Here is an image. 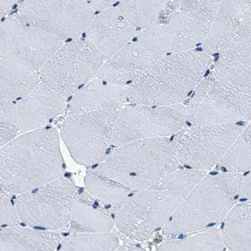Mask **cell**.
Instances as JSON below:
<instances>
[{
    "label": "cell",
    "mask_w": 251,
    "mask_h": 251,
    "mask_svg": "<svg viewBox=\"0 0 251 251\" xmlns=\"http://www.w3.org/2000/svg\"><path fill=\"white\" fill-rule=\"evenodd\" d=\"M251 38V0L223 1L214 15L202 47L204 52L213 56L228 52Z\"/></svg>",
    "instance_id": "cell-15"
},
{
    "label": "cell",
    "mask_w": 251,
    "mask_h": 251,
    "mask_svg": "<svg viewBox=\"0 0 251 251\" xmlns=\"http://www.w3.org/2000/svg\"><path fill=\"white\" fill-rule=\"evenodd\" d=\"M180 1H124L116 3L122 15L139 32L164 25L180 9Z\"/></svg>",
    "instance_id": "cell-21"
},
{
    "label": "cell",
    "mask_w": 251,
    "mask_h": 251,
    "mask_svg": "<svg viewBox=\"0 0 251 251\" xmlns=\"http://www.w3.org/2000/svg\"><path fill=\"white\" fill-rule=\"evenodd\" d=\"M64 43L35 26L16 9L0 21V58L35 72Z\"/></svg>",
    "instance_id": "cell-13"
},
{
    "label": "cell",
    "mask_w": 251,
    "mask_h": 251,
    "mask_svg": "<svg viewBox=\"0 0 251 251\" xmlns=\"http://www.w3.org/2000/svg\"><path fill=\"white\" fill-rule=\"evenodd\" d=\"M121 107L66 114L60 137L75 162L91 168L105 160L111 151L114 126Z\"/></svg>",
    "instance_id": "cell-9"
},
{
    "label": "cell",
    "mask_w": 251,
    "mask_h": 251,
    "mask_svg": "<svg viewBox=\"0 0 251 251\" xmlns=\"http://www.w3.org/2000/svg\"><path fill=\"white\" fill-rule=\"evenodd\" d=\"M86 191L104 205L117 211L131 195V190L123 184L89 170L84 178Z\"/></svg>",
    "instance_id": "cell-25"
},
{
    "label": "cell",
    "mask_w": 251,
    "mask_h": 251,
    "mask_svg": "<svg viewBox=\"0 0 251 251\" xmlns=\"http://www.w3.org/2000/svg\"><path fill=\"white\" fill-rule=\"evenodd\" d=\"M78 194L74 182L63 176L17 196L15 206L20 223L55 232L68 228Z\"/></svg>",
    "instance_id": "cell-8"
},
{
    "label": "cell",
    "mask_w": 251,
    "mask_h": 251,
    "mask_svg": "<svg viewBox=\"0 0 251 251\" xmlns=\"http://www.w3.org/2000/svg\"><path fill=\"white\" fill-rule=\"evenodd\" d=\"M221 230L212 227L178 239L164 241L157 251H225Z\"/></svg>",
    "instance_id": "cell-26"
},
{
    "label": "cell",
    "mask_w": 251,
    "mask_h": 251,
    "mask_svg": "<svg viewBox=\"0 0 251 251\" xmlns=\"http://www.w3.org/2000/svg\"><path fill=\"white\" fill-rule=\"evenodd\" d=\"M250 123L241 131L219 164L226 173L241 174L251 168V138Z\"/></svg>",
    "instance_id": "cell-28"
},
{
    "label": "cell",
    "mask_w": 251,
    "mask_h": 251,
    "mask_svg": "<svg viewBox=\"0 0 251 251\" xmlns=\"http://www.w3.org/2000/svg\"><path fill=\"white\" fill-rule=\"evenodd\" d=\"M90 5L93 8L95 13L103 11L104 10L109 9V8L113 7L117 3V1H90Z\"/></svg>",
    "instance_id": "cell-33"
},
{
    "label": "cell",
    "mask_w": 251,
    "mask_h": 251,
    "mask_svg": "<svg viewBox=\"0 0 251 251\" xmlns=\"http://www.w3.org/2000/svg\"><path fill=\"white\" fill-rule=\"evenodd\" d=\"M220 3L210 1L190 11L180 8L167 23L139 31L135 38L164 56L194 50L205 41Z\"/></svg>",
    "instance_id": "cell-11"
},
{
    "label": "cell",
    "mask_w": 251,
    "mask_h": 251,
    "mask_svg": "<svg viewBox=\"0 0 251 251\" xmlns=\"http://www.w3.org/2000/svg\"><path fill=\"white\" fill-rule=\"evenodd\" d=\"M60 136L49 126L18 135L0 148V188L19 196L64 176Z\"/></svg>",
    "instance_id": "cell-2"
},
{
    "label": "cell",
    "mask_w": 251,
    "mask_h": 251,
    "mask_svg": "<svg viewBox=\"0 0 251 251\" xmlns=\"http://www.w3.org/2000/svg\"><path fill=\"white\" fill-rule=\"evenodd\" d=\"M164 55L133 40L103 63L97 76L115 85L128 87Z\"/></svg>",
    "instance_id": "cell-17"
},
{
    "label": "cell",
    "mask_w": 251,
    "mask_h": 251,
    "mask_svg": "<svg viewBox=\"0 0 251 251\" xmlns=\"http://www.w3.org/2000/svg\"><path fill=\"white\" fill-rule=\"evenodd\" d=\"M213 62L203 50L165 55L127 88V103L151 106L182 104Z\"/></svg>",
    "instance_id": "cell-4"
},
{
    "label": "cell",
    "mask_w": 251,
    "mask_h": 251,
    "mask_svg": "<svg viewBox=\"0 0 251 251\" xmlns=\"http://www.w3.org/2000/svg\"><path fill=\"white\" fill-rule=\"evenodd\" d=\"M119 239L111 232L70 234L61 239L53 251H115Z\"/></svg>",
    "instance_id": "cell-27"
},
{
    "label": "cell",
    "mask_w": 251,
    "mask_h": 251,
    "mask_svg": "<svg viewBox=\"0 0 251 251\" xmlns=\"http://www.w3.org/2000/svg\"><path fill=\"white\" fill-rule=\"evenodd\" d=\"M15 105L0 98V148L19 135Z\"/></svg>",
    "instance_id": "cell-29"
},
{
    "label": "cell",
    "mask_w": 251,
    "mask_h": 251,
    "mask_svg": "<svg viewBox=\"0 0 251 251\" xmlns=\"http://www.w3.org/2000/svg\"><path fill=\"white\" fill-rule=\"evenodd\" d=\"M17 11L35 26L66 42L81 37L95 12L90 1H19Z\"/></svg>",
    "instance_id": "cell-14"
},
{
    "label": "cell",
    "mask_w": 251,
    "mask_h": 251,
    "mask_svg": "<svg viewBox=\"0 0 251 251\" xmlns=\"http://www.w3.org/2000/svg\"><path fill=\"white\" fill-rule=\"evenodd\" d=\"M62 238L58 232L19 225L0 227V251H53Z\"/></svg>",
    "instance_id": "cell-22"
},
{
    "label": "cell",
    "mask_w": 251,
    "mask_h": 251,
    "mask_svg": "<svg viewBox=\"0 0 251 251\" xmlns=\"http://www.w3.org/2000/svg\"><path fill=\"white\" fill-rule=\"evenodd\" d=\"M103 57L83 37L66 41L38 72L42 83L68 101L93 79Z\"/></svg>",
    "instance_id": "cell-7"
},
{
    "label": "cell",
    "mask_w": 251,
    "mask_h": 251,
    "mask_svg": "<svg viewBox=\"0 0 251 251\" xmlns=\"http://www.w3.org/2000/svg\"><path fill=\"white\" fill-rule=\"evenodd\" d=\"M169 137L141 139L114 147L92 172L139 191L178 170Z\"/></svg>",
    "instance_id": "cell-5"
},
{
    "label": "cell",
    "mask_w": 251,
    "mask_h": 251,
    "mask_svg": "<svg viewBox=\"0 0 251 251\" xmlns=\"http://www.w3.org/2000/svg\"><path fill=\"white\" fill-rule=\"evenodd\" d=\"M68 101L39 82L26 96L16 103L19 134L49 126L66 111Z\"/></svg>",
    "instance_id": "cell-18"
},
{
    "label": "cell",
    "mask_w": 251,
    "mask_h": 251,
    "mask_svg": "<svg viewBox=\"0 0 251 251\" xmlns=\"http://www.w3.org/2000/svg\"><path fill=\"white\" fill-rule=\"evenodd\" d=\"M185 106L190 126L250 123L251 38L219 55Z\"/></svg>",
    "instance_id": "cell-1"
},
{
    "label": "cell",
    "mask_w": 251,
    "mask_h": 251,
    "mask_svg": "<svg viewBox=\"0 0 251 251\" xmlns=\"http://www.w3.org/2000/svg\"><path fill=\"white\" fill-rule=\"evenodd\" d=\"M15 204L9 194L0 188V227L19 225Z\"/></svg>",
    "instance_id": "cell-30"
},
{
    "label": "cell",
    "mask_w": 251,
    "mask_h": 251,
    "mask_svg": "<svg viewBox=\"0 0 251 251\" xmlns=\"http://www.w3.org/2000/svg\"><path fill=\"white\" fill-rule=\"evenodd\" d=\"M239 196L250 199L251 196V176L248 175L242 176L240 186H239Z\"/></svg>",
    "instance_id": "cell-32"
},
{
    "label": "cell",
    "mask_w": 251,
    "mask_h": 251,
    "mask_svg": "<svg viewBox=\"0 0 251 251\" xmlns=\"http://www.w3.org/2000/svg\"><path fill=\"white\" fill-rule=\"evenodd\" d=\"M186 124L183 103L168 106L127 103L118 114L112 147L141 139L169 137L181 130Z\"/></svg>",
    "instance_id": "cell-12"
},
{
    "label": "cell",
    "mask_w": 251,
    "mask_h": 251,
    "mask_svg": "<svg viewBox=\"0 0 251 251\" xmlns=\"http://www.w3.org/2000/svg\"><path fill=\"white\" fill-rule=\"evenodd\" d=\"M114 227V220L103 205L86 190L78 192L68 227L70 234L110 233Z\"/></svg>",
    "instance_id": "cell-20"
},
{
    "label": "cell",
    "mask_w": 251,
    "mask_h": 251,
    "mask_svg": "<svg viewBox=\"0 0 251 251\" xmlns=\"http://www.w3.org/2000/svg\"><path fill=\"white\" fill-rule=\"evenodd\" d=\"M242 176L206 174L182 200L163 233L172 237L191 234L223 221L237 203Z\"/></svg>",
    "instance_id": "cell-6"
},
{
    "label": "cell",
    "mask_w": 251,
    "mask_h": 251,
    "mask_svg": "<svg viewBox=\"0 0 251 251\" xmlns=\"http://www.w3.org/2000/svg\"><path fill=\"white\" fill-rule=\"evenodd\" d=\"M115 251H146L142 247L135 244H125L118 247Z\"/></svg>",
    "instance_id": "cell-34"
},
{
    "label": "cell",
    "mask_w": 251,
    "mask_h": 251,
    "mask_svg": "<svg viewBox=\"0 0 251 251\" xmlns=\"http://www.w3.org/2000/svg\"><path fill=\"white\" fill-rule=\"evenodd\" d=\"M18 3L17 1H0V21L13 13Z\"/></svg>",
    "instance_id": "cell-31"
},
{
    "label": "cell",
    "mask_w": 251,
    "mask_h": 251,
    "mask_svg": "<svg viewBox=\"0 0 251 251\" xmlns=\"http://www.w3.org/2000/svg\"><path fill=\"white\" fill-rule=\"evenodd\" d=\"M201 171L178 169L152 185L129 196L116 211L115 226L132 240L144 241L163 228L194 186Z\"/></svg>",
    "instance_id": "cell-3"
},
{
    "label": "cell",
    "mask_w": 251,
    "mask_h": 251,
    "mask_svg": "<svg viewBox=\"0 0 251 251\" xmlns=\"http://www.w3.org/2000/svg\"><path fill=\"white\" fill-rule=\"evenodd\" d=\"M221 231L229 251H251V201L236 203L223 219Z\"/></svg>",
    "instance_id": "cell-24"
},
{
    "label": "cell",
    "mask_w": 251,
    "mask_h": 251,
    "mask_svg": "<svg viewBox=\"0 0 251 251\" xmlns=\"http://www.w3.org/2000/svg\"><path fill=\"white\" fill-rule=\"evenodd\" d=\"M127 103V87L109 83L96 76L67 103V113H82L123 107Z\"/></svg>",
    "instance_id": "cell-19"
},
{
    "label": "cell",
    "mask_w": 251,
    "mask_h": 251,
    "mask_svg": "<svg viewBox=\"0 0 251 251\" xmlns=\"http://www.w3.org/2000/svg\"><path fill=\"white\" fill-rule=\"evenodd\" d=\"M38 72L0 58V98L20 101L39 83Z\"/></svg>",
    "instance_id": "cell-23"
},
{
    "label": "cell",
    "mask_w": 251,
    "mask_h": 251,
    "mask_svg": "<svg viewBox=\"0 0 251 251\" xmlns=\"http://www.w3.org/2000/svg\"><path fill=\"white\" fill-rule=\"evenodd\" d=\"M139 31L115 5L95 13L82 37L107 60L136 37Z\"/></svg>",
    "instance_id": "cell-16"
},
{
    "label": "cell",
    "mask_w": 251,
    "mask_h": 251,
    "mask_svg": "<svg viewBox=\"0 0 251 251\" xmlns=\"http://www.w3.org/2000/svg\"><path fill=\"white\" fill-rule=\"evenodd\" d=\"M250 123L184 127L171 141L178 164L186 169L207 172L222 158Z\"/></svg>",
    "instance_id": "cell-10"
}]
</instances>
